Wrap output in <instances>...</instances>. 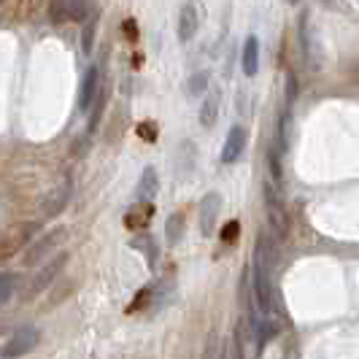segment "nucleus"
I'll list each match as a JSON object with an SVG mask.
<instances>
[{"instance_id": "nucleus-4", "label": "nucleus", "mask_w": 359, "mask_h": 359, "mask_svg": "<svg viewBox=\"0 0 359 359\" xmlns=\"http://www.w3.org/2000/svg\"><path fill=\"white\" fill-rule=\"evenodd\" d=\"M219 211H222V198H219L216 192H208V195L203 198V203H200V233H203V238L214 235Z\"/></svg>"}, {"instance_id": "nucleus-9", "label": "nucleus", "mask_w": 359, "mask_h": 359, "mask_svg": "<svg viewBox=\"0 0 359 359\" xmlns=\"http://www.w3.org/2000/svg\"><path fill=\"white\" fill-rule=\"evenodd\" d=\"M100 90V71L92 65L90 71L84 73V81H81V92H79V108L87 114L95 103V95Z\"/></svg>"}, {"instance_id": "nucleus-25", "label": "nucleus", "mask_w": 359, "mask_h": 359, "mask_svg": "<svg viewBox=\"0 0 359 359\" xmlns=\"http://www.w3.org/2000/svg\"><path fill=\"white\" fill-rule=\"evenodd\" d=\"M208 79H211V73L208 71H200V73H195L192 79H189V95H203V92L208 90Z\"/></svg>"}, {"instance_id": "nucleus-30", "label": "nucleus", "mask_w": 359, "mask_h": 359, "mask_svg": "<svg viewBox=\"0 0 359 359\" xmlns=\"http://www.w3.org/2000/svg\"><path fill=\"white\" fill-rule=\"evenodd\" d=\"M289 3H300V0H289Z\"/></svg>"}, {"instance_id": "nucleus-24", "label": "nucleus", "mask_w": 359, "mask_h": 359, "mask_svg": "<svg viewBox=\"0 0 359 359\" xmlns=\"http://www.w3.org/2000/svg\"><path fill=\"white\" fill-rule=\"evenodd\" d=\"M297 92H300V84H297V76L289 71L287 73V81H284V100H287V106L292 108L294 106V100H297Z\"/></svg>"}, {"instance_id": "nucleus-1", "label": "nucleus", "mask_w": 359, "mask_h": 359, "mask_svg": "<svg viewBox=\"0 0 359 359\" xmlns=\"http://www.w3.org/2000/svg\"><path fill=\"white\" fill-rule=\"evenodd\" d=\"M262 195H265V205H268L270 227L276 230V235H278V238H289L292 222H289V214H287V208H284V200H281V195H278L276 184L265 181V189H262Z\"/></svg>"}, {"instance_id": "nucleus-22", "label": "nucleus", "mask_w": 359, "mask_h": 359, "mask_svg": "<svg viewBox=\"0 0 359 359\" xmlns=\"http://www.w3.org/2000/svg\"><path fill=\"white\" fill-rule=\"evenodd\" d=\"M49 19H52V22H65V19H71V0H52V3H49Z\"/></svg>"}, {"instance_id": "nucleus-13", "label": "nucleus", "mask_w": 359, "mask_h": 359, "mask_svg": "<svg viewBox=\"0 0 359 359\" xmlns=\"http://www.w3.org/2000/svg\"><path fill=\"white\" fill-rule=\"evenodd\" d=\"M65 262H68V254H60L54 262H49V265L41 270L36 278H33V292H41L43 287H49L54 278H57V273L65 268Z\"/></svg>"}, {"instance_id": "nucleus-18", "label": "nucleus", "mask_w": 359, "mask_h": 359, "mask_svg": "<svg viewBox=\"0 0 359 359\" xmlns=\"http://www.w3.org/2000/svg\"><path fill=\"white\" fill-rule=\"evenodd\" d=\"M106 100H108V92H100L95 95V103H92V116H90V133L97 130L100 119H103V111H106Z\"/></svg>"}, {"instance_id": "nucleus-26", "label": "nucleus", "mask_w": 359, "mask_h": 359, "mask_svg": "<svg viewBox=\"0 0 359 359\" xmlns=\"http://www.w3.org/2000/svg\"><path fill=\"white\" fill-rule=\"evenodd\" d=\"M238 233H241V224H238V222H227V224H224V230H222V241H224V243H235V241H238Z\"/></svg>"}, {"instance_id": "nucleus-14", "label": "nucleus", "mask_w": 359, "mask_h": 359, "mask_svg": "<svg viewBox=\"0 0 359 359\" xmlns=\"http://www.w3.org/2000/svg\"><path fill=\"white\" fill-rule=\"evenodd\" d=\"M216 116H219V92H211L203 106H200V125L203 127H214Z\"/></svg>"}, {"instance_id": "nucleus-3", "label": "nucleus", "mask_w": 359, "mask_h": 359, "mask_svg": "<svg viewBox=\"0 0 359 359\" xmlns=\"http://www.w3.org/2000/svg\"><path fill=\"white\" fill-rule=\"evenodd\" d=\"M246 141H249L246 127L243 125L230 127L227 141H224V149H222V162H224V165H233V162L241 160V154H243V149H246Z\"/></svg>"}, {"instance_id": "nucleus-5", "label": "nucleus", "mask_w": 359, "mask_h": 359, "mask_svg": "<svg viewBox=\"0 0 359 359\" xmlns=\"http://www.w3.org/2000/svg\"><path fill=\"white\" fill-rule=\"evenodd\" d=\"M68 200H71V181H62L60 187H54L49 198H43L41 216H43V219H54V216H60L62 211H65Z\"/></svg>"}, {"instance_id": "nucleus-17", "label": "nucleus", "mask_w": 359, "mask_h": 359, "mask_svg": "<svg viewBox=\"0 0 359 359\" xmlns=\"http://www.w3.org/2000/svg\"><path fill=\"white\" fill-rule=\"evenodd\" d=\"M165 238H168V243L170 246H176L181 241V235H184V214H173L168 216V222H165Z\"/></svg>"}, {"instance_id": "nucleus-23", "label": "nucleus", "mask_w": 359, "mask_h": 359, "mask_svg": "<svg viewBox=\"0 0 359 359\" xmlns=\"http://www.w3.org/2000/svg\"><path fill=\"white\" fill-rule=\"evenodd\" d=\"M14 287H17V276H14V273H3V276H0V308L11 300Z\"/></svg>"}, {"instance_id": "nucleus-21", "label": "nucleus", "mask_w": 359, "mask_h": 359, "mask_svg": "<svg viewBox=\"0 0 359 359\" xmlns=\"http://www.w3.org/2000/svg\"><path fill=\"white\" fill-rule=\"evenodd\" d=\"M268 165H270L273 184H281V181H284V173H281V154H278V146L276 144L268 149Z\"/></svg>"}, {"instance_id": "nucleus-28", "label": "nucleus", "mask_w": 359, "mask_h": 359, "mask_svg": "<svg viewBox=\"0 0 359 359\" xmlns=\"http://www.w3.org/2000/svg\"><path fill=\"white\" fill-rule=\"evenodd\" d=\"M146 303H151V289H141L138 297H135V303L130 306V311H138V308H144Z\"/></svg>"}, {"instance_id": "nucleus-11", "label": "nucleus", "mask_w": 359, "mask_h": 359, "mask_svg": "<svg viewBox=\"0 0 359 359\" xmlns=\"http://www.w3.org/2000/svg\"><path fill=\"white\" fill-rule=\"evenodd\" d=\"M157 189H160V179H157V170L149 165L144 170V176L138 181V189H135V200L138 203H149V200L157 195Z\"/></svg>"}, {"instance_id": "nucleus-29", "label": "nucleus", "mask_w": 359, "mask_h": 359, "mask_svg": "<svg viewBox=\"0 0 359 359\" xmlns=\"http://www.w3.org/2000/svg\"><path fill=\"white\" fill-rule=\"evenodd\" d=\"M122 30H125L127 41H138V25H135V19H125Z\"/></svg>"}, {"instance_id": "nucleus-16", "label": "nucleus", "mask_w": 359, "mask_h": 359, "mask_svg": "<svg viewBox=\"0 0 359 359\" xmlns=\"http://www.w3.org/2000/svg\"><path fill=\"white\" fill-rule=\"evenodd\" d=\"M154 216V205L149 203V205H144V208H133L130 214L125 216V224L130 227V230H144L146 222Z\"/></svg>"}, {"instance_id": "nucleus-20", "label": "nucleus", "mask_w": 359, "mask_h": 359, "mask_svg": "<svg viewBox=\"0 0 359 359\" xmlns=\"http://www.w3.org/2000/svg\"><path fill=\"white\" fill-rule=\"evenodd\" d=\"M95 30H97V14H90L87 25H84V33H81V49L87 57L92 54V46H95Z\"/></svg>"}, {"instance_id": "nucleus-2", "label": "nucleus", "mask_w": 359, "mask_h": 359, "mask_svg": "<svg viewBox=\"0 0 359 359\" xmlns=\"http://www.w3.org/2000/svg\"><path fill=\"white\" fill-rule=\"evenodd\" d=\"M38 343V330L33 324H22L17 332L11 335V341L3 346V357H22V354H27L30 348H36Z\"/></svg>"}, {"instance_id": "nucleus-19", "label": "nucleus", "mask_w": 359, "mask_h": 359, "mask_svg": "<svg viewBox=\"0 0 359 359\" xmlns=\"http://www.w3.org/2000/svg\"><path fill=\"white\" fill-rule=\"evenodd\" d=\"M133 249H144L149 265H151V268L157 265V243H154V238H149V235H138V238L133 241Z\"/></svg>"}, {"instance_id": "nucleus-7", "label": "nucleus", "mask_w": 359, "mask_h": 359, "mask_svg": "<svg viewBox=\"0 0 359 359\" xmlns=\"http://www.w3.org/2000/svg\"><path fill=\"white\" fill-rule=\"evenodd\" d=\"M200 27V11L198 0H187L179 14V38L181 41H192Z\"/></svg>"}, {"instance_id": "nucleus-10", "label": "nucleus", "mask_w": 359, "mask_h": 359, "mask_svg": "<svg viewBox=\"0 0 359 359\" xmlns=\"http://www.w3.org/2000/svg\"><path fill=\"white\" fill-rule=\"evenodd\" d=\"M241 68H243V73H246L249 79H254L257 71H259V41H257V36H249L246 38V43H243Z\"/></svg>"}, {"instance_id": "nucleus-15", "label": "nucleus", "mask_w": 359, "mask_h": 359, "mask_svg": "<svg viewBox=\"0 0 359 359\" xmlns=\"http://www.w3.org/2000/svg\"><path fill=\"white\" fill-rule=\"evenodd\" d=\"M292 125H294V119H292V111L287 108V111L278 116V141H276L278 151H287L289 144H292Z\"/></svg>"}, {"instance_id": "nucleus-8", "label": "nucleus", "mask_w": 359, "mask_h": 359, "mask_svg": "<svg viewBox=\"0 0 359 359\" xmlns=\"http://www.w3.org/2000/svg\"><path fill=\"white\" fill-rule=\"evenodd\" d=\"M252 327H254V338H257V348L262 351L265 343L276 341L278 332H281V324L273 319V313H265V316H252Z\"/></svg>"}, {"instance_id": "nucleus-27", "label": "nucleus", "mask_w": 359, "mask_h": 359, "mask_svg": "<svg viewBox=\"0 0 359 359\" xmlns=\"http://www.w3.org/2000/svg\"><path fill=\"white\" fill-rule=\"evenodd\" d=\"M138 135H141L144 141H154V138H157V125H154V122H141V125H138Z\"/></svg>"}, {"instance_id": "nucleus-12", "label": "nucleus", "mask_w": 359, "mask_h": 359, "mask_svg": "<svg viewBox=\"0 0 359 359\" xmlns=\"http://www.w3.org/2000/svg\"><path fill=\"white\" fill-rule=\"evenodd\" d=\"M60 233L62 230H54V233H49L43 241H38L36 246L27 252V257H25V265H38L41 259H46L49 257V252H52L54 246H57V241H60Z\"/></svg>"}, {"instance_id": "nucleus-31", "label": "nucleus", "mask_w": 359, "mask_h": 359, "mask_svg": "<svg viewBox=\"0 0 359 359\" xmlns=\"http://www.w3.org/2000/svg\"><path fill=\"white\" fill-rule=\"evenodd\" d=\"M322 3H330V0H322Z\"/></svg>"}, {"instance_id": "nucleus-6", "label": "nucleus", "mask_w": 359, "mask_h": 359, "mask_svg": "<svg viewBox=\"0 0 359 359\" xmlns=\"http://www.w3.org/2000/svg\"><path fill=\"white\" fill-rule=\"evenodd\" d=\"M300 49H303V57H306L308 68L319 71L322 65V54H319V46L311 36V25H308V14H300Z\"/></svg>"}]
</instances>
